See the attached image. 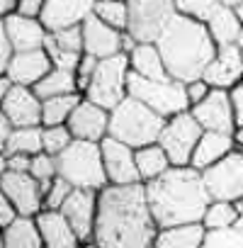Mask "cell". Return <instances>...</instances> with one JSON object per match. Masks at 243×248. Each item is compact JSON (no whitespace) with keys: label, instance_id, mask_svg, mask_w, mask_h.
I'll return each instance as SVG.
<instances>
[{"label":"cell","instance_id":"cell-1","mask_svg":"<svg viewBox=\"0 0 243 248\" xmlns=\"http://www.w3.org/2000/svg\"><path fill=\"white\" fill-rule=\"evenodd\" d=\"M158 224L149 207L146 185H107L100 190L95 241L102 248H149Z\"/></svg>","mask_w":243,"mask_h":248},{"label":"cell","instance_id":"cell-2","mask_svg":"<svg viewBox=\"0 0 243 248\" xmlns=\"http://www.w3.org/2000/svg\"><path fill=\"white\" fill-rule=\"evenodd\" d=\"M144 185L158 229L202 221L212 204L204 175L192 166H170L163 175Z\"/></svg>","mask_w":243,"mask_h":248},{"label":"cell","instance_id":"cell-3","mask_svg":"<svg viewBox=\"0 0 243 248\" xmlns=\"http://www.w3.org/2000/svg\"><path fill=\"white\" fill-rule=\"evenodd\" d=\"M156 44L163 54L170 78L180 83L202 78L219 51L207 22L182 13H178L170 20V25L163 30Z\"/></svg>","mask_w":243,"mask_h":248},{"label":"cell","instance_id":"cell-4","mask_svg":"<svg viewBox=\"0 0 243 248\" xmlns=\"http://www.w3.org/2000/svg\"><path fill=\"white\" fill-rule=\"evenodd\" d=\"M166 122L168 119L163 114L129 95L109 112V137L129 144L132 149H141L149 144H158Z\"/></svg>","mask_w":243,"mask_h":248},{"label":"cell","instance_id":"cell-5","mask_svg":"<svg viewBox=\"0 0 243 248\" xmlns=\"http://www.w3.org/2000/svg\"><path fill=\"white\" fill-rule=\"evenodd\" d=\"M56 163H59V175L66 178L73 187L100 192L109 185L105 173L102 149L97 141L73 139V144L61 156H56Z\"/></svg>","mask_w":243,"mask_h":248},{"label":"cell","instance_id":"cell-6","mask_svg":"<svg viewBox=\"0 0 243 248\" xmlns=\"http://www.w3.org/2000/svg\"><path fill=\"white\" fill-rule=\"evenodd\" d=\"M129 76H132V63L127 54L100 59L97 71L83 95L112 112L122 100L129 97Z\"/></svg>","mask_w":243,"mask_h":248},{"label":"cell","instance_id":"cell-7","mask_svg":"<svg viewBox=\"0 0 243 248\" xmlns=\"http://www.w3.org/2000/svg\"><path fill=\"white\" fill-rule=\"evenodd\" d=\"M129 95L141 100L144 105H149L151 109H156L166 119L190 109L187 85L175 80V78L151 80V78H144V76L132 71V76H129Z\"/></svg>","mask_w":243,"mask_h":248},{"label":"cell","instance_id":"cell-8","mask_svg":"<svg viewBox=\"0 0 243 248\" xmlns=\"http://www.w3.org/2000/svg\"><path fill=\"white\" fill-rule=\"evenodd\" d=\"M129 3V25L127 32L137 42L156 44L170 20L178 15L175 0H127Z\"/></svg>","mask_w":243,"mask_h":248},{"label":"cell","instance_id":"cell-9","mask_svg":"<svg viewBox=\"0 0 243 248\" xmlns=\"http://www.w3.org/2000/svg\"><path fill=\"white\" fill-rule=\"evenodd\" d=\"M202 134H204L202 124L187 109V112H180L166 122V129H163L158 144L166 149L173 166H190L192 154H195Z\"/></svg>","mask_w":243,"mask_h":248},{"label":"cell","instance_id":"cell-10","mask_svg":"<svg viewBox=\"0 0 243 248\" xmlns=\"http://www.w3.org/2000/svg\"><path fill=\"white\" fill-rule=\"evenodd\" d=\"M212 200L236 202L243 197V151L233 149L212 168L202 170Z\"/></svg>","mask_w":243,"mask_h":248},{"label":"cell","instance_id":"cell-11","mask_svg":"<svg viewBox=\"0 0 243 248\" xmlns=\"http://www.w3.org/2000/svg\"><path fill=\"white\" fill-rule=\"evenodd\" d=\"M190 112L195 114V119L202 124L204 132H224V134H233L236 124V109H233V100H231V90H221V88H212V93L195 107H190Z\"/></svg>","mask_w":243,"mask_h":248},{"label":"cell","instance_id":"cell-12","mask_svg":"<svg viewBox=\"0 0 243 248\" xmlns=\"http://www.w3.org/2000/svg\"><path fill=\"white\" fill-rule=\"evenodd\" d=\"M102 149V161H105V173L109 185H137L141 183L139 166H137V149L129 144L119 141L114 137H107L100 141Z\"/></svg>","mask_w":243,"mask_h":248},{"label":"cell","instance_id":"cell-13","mask_svg":"<svg viewBox=\"0 0 243 248\" xmlns=\"http://www.w3.org/2000/svg\"><path fill=\"white\" fill-rule=\"evenodd\" d=\"M0 190H3L5 197L13 200V204L20 209L22 217H37L44 209V190H42V183L32 173L3 170Z\"/></svg>","mask_w":243,"mask_h":248},{"label":"cell","instance_id":"cell-14","mask_svg":"<svg viewBox=\"0 0 243 248\" xmlns=\"http://www.w3.org/2000/svg\"><path fill=\"white\" fill-rule=\"evenodd\" d=\"M68 129L76 139L100 144L102 139L109 137V109L83 97L78 107L73 109V114L68 117Z\"/></svg>","mask_w":243,"mask_h":248},{"label":"cell","instance_id":"cell-15","mask_svg":"<svg viewBox=\"0 0 243 248\" xmlns=\"http://www.w3.org/2000/svg\"><path fill=\"white\" fill-rule=\"evenodd\" d=\"M97 202H100V192H97V190L73 187V192L68 195V200H66L63 207H61V212L66 214V219H68L71 226L76 229L80 243H83V241H90V238L95 236Z\"/></svg>","mask_w":243,"mask_h":248},{"label":"cell","instance_id":"cell-16","mask_svg":"<svg viewBox=\"0 0 243 248\" xmlns=\"http://www.w3.org/2000/svg\"><path fill=\"white\" fill-rule=\"evenodd\" d=\"M42 107L44 100L30 85H13L3 97V114L15 127H42Z\"/></svg>","mask_w":243,"mask_h":248},{"label":"cell","instance_id":"cell-17","mask_svg":"<svg viewBox=\"0 0 243 248\" xmlns=\"http://www.w3.org/2000/svg\"><path fill=\"white\" fill-rule=\"evenodd\" d=\"M95 3L97 0H46L39 20L49 32L78 27L95 13Z\"/></svg>","mask_w":243,"mask_h":248},{"label":"cell","instance_id":"cell-18","mask_svg":"<svg viewBox=\"0 0 243 248\" xmlns=\"http://www.w3.org/2000/svg\"><path fill=\"white\" fill-rule=\"evenodd\" d=\"M202 78L212 88L233 90L243 80V51H241V46L238 44L219 46L214 61L207 66V71H204Z\"/></svg>","mask_w":243,"mask_h":248},{"label":"cell","instance_id":"cell-19","mask_svg":"<svg viewBox=\"0 0 243 248\" xmlns=\"http://www.w3.org/2000/svg\"><path fill=\"white\" fill-rule=\"evenodd\" d=\"M3 30L10 42L15 44L17 51H32V49H44V42L49 37V30L39 17H30L22 13H13L3 17Z\"/></svg>","mask_w":243,"mask_h":248},{"label":"cell","instance_id":"cell-20","mask_svg":"<svg viewBox=\"0 0 243 248\" xmlns=\"http://www.w3.org/2000/svg\"><path fill=\"white\" fill-rule=\"evenodd\" d=\"M122 34L114 27H109L107 22H102L95 13L83 22V42H85V54L97 56V59H107L114 54H122Z\"/></svg>","mask_w":243,"mask_h":248},{"label":"cell","instance_id":"cell-21","mask_svg":"<svg viewBox=\"0 0 243 248\" xmlns=\"http://www.w3.org/2000/svg\"><path fill=\"white\" fill-rule=\"evenodd\" d=\"M54 61L44 49H32V51H17L5 71V76L13 78L17 85H30L34 88L46 73H51Z\"/></svg>","mask_w":243,"mask_h":248},{"label":"cell","instance_id":"cell-22","mask_svg":"<svg viewBox=\"0 0 243 248\" xmlns=\"http://www.w3.org/2000/svg\"><path fill=\"white\" fill-rule=\"evenodd\" d=\"M34 219L46 248H80V238L61 209H42Z\"/></svg>","mask_w":243,"mask_h":248},{"label":"cell","instance_id":"cell-23","mask_svg":"<svg viewBox=\"0 0 243 248\" xmlns=\"http://www.w3.org/2000/svg\"><path fill=\"white\" fill-rule=\"evenodd\" d=\"M236 149V141H233V134H224V132H204L195 154H192V161L190 166L197 168V170H207L212 168L214 163H219L224 156H228L231 151Z\"/></svg>","mask_w":243,"mask_h":248},{"label":"cell","instance_id":"cell-24","mask_svg":"<svg viewBox=\"0 0 243 248\" xmlns=\"http://www.w3.org/2000/svg\"><path fill=\"white\" fill-rule=\"evenodd\" d=\"M204 236H207V229L202 221L166 226V229H158L153 248H202Z\"/></svg>","mask_w":243,"mask_h":248},{"label":"cell","instance_id":"cell-25","mask_svg":"<svg viewBox=\"0 0 243 248\" xmlns=\"http://www.w3.org/2000/svg\"><path fill=\"white\" fill-rule=\"evenodd\" d=\"M129 63H132V71L139 73V76H144V78H151V80H166V78H170L168 66L163 61V54H161L158 44L139 42V46L129 54Z\"/></svg>","mask_w":243,"mask_h":248},{"label":"cell","instance_id":"cell-26","mask_svg":"<svg viewBox=\"0 0 243 248\" xmlns=\"http://www.w3.org/2000/svg\"><path fill=\"white\" fill-rule=\"evenodd\" d=\"M207 27L216 42V46H228V44H238L241 34H243V25L241 20L236 17L233 8L221 3L207 20Z\"/></svg>","mask_w":243,"mask_h":248},{"label":"cell","instance_id":"cell-27","mask_svg":"<svg viewBox=\"0 0 243 248\" xmlns=\"http://www.w3.org/2000/svg\"><path fill=\"white\" fill-rule=\"evenodd\" d=\"M0 248H46L34 217H20L15 224L3 229Z\"/></svg>","mask_w":243,"mask_h":248},{"label":"cell","instance_id":"cell-28","mask_svg":"<svg viewBox=\"0 0 243 248\" xmlns=\"http://www.w3.org/2000/svg\"><path fill=\"white\" fill-rule=\"evenodd\" d=\"M34 93L42 97V100H49V97H59V95H68V93H80L78 90V78H76V71H68V68H51V73H46L37 85H34Z\"/></svg>","mask_w":243,"mask_h":248},{"label":"cell","instance_id":"cell-29","mask_svg":"<svg viewBox=\"0 0 243 248\" xmlns=\"http://www.w3.org/2000/svg\"><path fill=\"white\" fill-rule=\"evenodd\" d=\"M137 166H139L141 183H151L158 175H163L173 163H170V158H168V154L161 144H149V146L137 149Z\"/></svg>","mask_w":243,"mask_h":248},{"label":"cell","instance_id":"cell-30","mask_svg":"<svg viewBox=\"0 0 243 248\" xmlns=\"http://www.w3.org/2000/svg\"><path fill=\"white\" fill-rule=\"evenodd\" d=\"M44 151V127H15L10 139L3 144V154L37 156Z\"/></svg>","mask_w":243,"mask_h":248},{"label":"cell","instance_id":"cell-31","mask_svg":"<svg viewBox=\"0 0 243 248\" xmlns=\"http://www.w3.org/2000/svg\"><path fill=\"white\" fill-rule=\"evenodd\" d=\"M83 97H85L83 93H68V95H59V97L44 100V107H42V127L68 124V117L73 114V109L78 107V102Z\"/></svg>","mask_w":243,"mask_h":248},{"label":"cell","instance_id":"cell-32","mask_svg":"<svg viewBox=\"0 0 243 248\" xmlns=\"http://www.w3.org/2000/svg\"><path fill=\"white\" fill-rule=\"evenodd\" d=\"M238 219H241V214L236 209V202L212 200V204L207 207V212L202 217V224L207 231H216V229H226V226L236 224Z\"/></svg>","mask_w":243,"mask_h":248},{"label":"cell","instance_id":"cell-33","mask_svg":"<svg viewBox=\"0 0 243 248\" xmlns=\"http://www.w3.org/2000/svg\"><path fill=\"white\" fill-rule=\"evenodd\" d=\"M95 15L107 22L109 27L127 32L129 25V3L127 0H97L95 3Z\"/></svg>","mask_w":243,"mask_h":248},{"label":"cell","instance_id":"cell-34","mask_svg":"<svg viewBox=\"0 0 243 248\" xmlns=\"http://www.w3.org/2000/svg\"><path fill=\"white\" fill-rule=\"evenodd\" d=\"M202 248H243V217L226 229L207 231Z\"/></svg>","mask_w":243,"mask_h":248},{"label":"cell","instance_id":"cell-35","mask_svg":"<svg viewBox=\"0 0 243 248\" xmlns=\"http://www.w3.org/2000/svg\"><path fill=\"white\" fill-rule=\"evenodd\" d=\"M73 134L68 129V124H56V127H44V151L51 156H61L71 144H73Z\"/></svg>","mask_w":243,"mask_h":248},{"label":"cell","instance_id":"cell-36","mask_svg":"<svg viewBox=\"0 0 243 248\" xmlns=\"http://www.w3.org/2000/svg\"><path fill=\"white\" fill-rule=\"evenodd\" d=\"M56 39V46L61 51H71V54H85V42H83V25L78 27H66L59 32H51Z\"/></svg>","mask_w":243,"mask_h":248},{"label":"cell","instance_id":"cell-37","mask_svg":"<svg viewBox=\"0 0 243 248\" xmlns=\"http://www.w3.org/2000/svg\"><path fill=\"white\" fill-rule=\"evenodd\" d=\"M224 3V0H175L178 5V13L182 15H190V17H197L202 22L209 20V15Z\"/></svg>","mask_w":243,"mask_h":248},{"label":"cell","instance_id":"cell-38","mask_svg":"<svg viewBox=\"0 0 243 248\" xmlns=\"http://www.w3.org/2000/svg\"><path fill=\"white\" fill-rule=\"evenodd\" d=\"M30 173L39 180V183H49L59 175V163H56V156L42 151L37 156H32V166H30Z\"/></svg>","mask_w":243,"mask_h":248},{"label":"cell","instance_id":"cell-39","mask_svg":"<svg viewBox=\"0 0 243 248\" xmlns=\"http://www.w3.org/2000/svg\"><path fill=\"white\" fill-rule=\"evenodd\" d=\"M71 192H73V185L66 178L56 175L54 183H51V187H49V192L44 195V209H61Z\"/></svg>","mask_w":243,"mask_h":248},{"label":"cell","instance_id":"cell-40","mask_svg":"<svg viewBox=\"0 0 243 248\" xmlns=\"http://www.w3.org/2000/svg\"><path fill=\"white\" fill-rule=\"evenodd\" d=\"M97 63H100L97 56L83 54V59H80V63H78V68H76V78H78V90H80V93L88 90V85H90V80H92V76H95V71H97Z\"/></svg>","mask_w":243,"mask_h":248},{"label":"cell","instance_id":"cell-41","mask_svg":"<svg viewBox=\"0 0 243 248\" xmlns=\"http://www.w3.org/2000/svg\"><path fill=\"white\" fill-rule=\"evenodd\" d=\"M187 85V100H190V107H195V105H199L209 93H212V85L204 80V78H197V80H190V83H185Z\"/></svg>","mask_w":243,"mask_h":248},{"label":"cell","instance_id":"cell-42","mask_svg":"<svg viewBox=\"0 0 243 248\" xmlns=\"http://www.w3.org/2000/svg\"><path fill=\"white\" fill-rule=\"evenodd\" d=\"M32 156L25 154H3V170H15V173H30Z\"/></svg>","mask_w":243,"mask_h":248},{"label":"cell","instance_id":"cell-43","mask_svg":"<svg viewBox=\"0 0 243 248\" xmlns=\"http://www.w3.org/2000/svg\"><path fill=\"white\" fill-rule=\"evenodd\" d=\"M20 217H22V214H20V209L13 204V200L5 197V195H0V226L8 229V226L15 224Z\"/></svg>","mask_w":243,"mask_h":248},{"label":"cell","instance_id":"cell-44","mask_svg":"<svg viewBox=\"0 0 243 248\" xmlns=\"http://www.w3.org/2000/svg\"><path fill=\"white\" fill-rule=\"evenodd\" d=\"M17 54V49H15V44L10 42V37L0 30V71H8V66H10V61H13V56Z\"/></svg>","mask_w":243,"mask_h":248},{"label":"cell","instance_id":"cell-45","mask_svg":"<svg viewBox=\"0 0 243 248\" xmlns=\"http://www.w3.org/2000/svg\"><path fill=\"white\" fill-rule=\"evenodd\" d=\"M231 100H233V109H236V124L243 127V80L231 90Z\"/></svg>","mask_w":243,"mask_h":248},{"label":"cell","instance_id":"cell-46","mask_svg":"<svg viewBox=\"0 0 243 248\" xmlns=\"http://www.w3.org/2000/svg\"><path fill=\"white\" fill-rule=\"evenodd\" d=\"M44 3L46 0H20V10L22 15H30V17H39L42 10H44Z\"/></svg>","mask_w":243,"mask_h":248},{"label":"cell","instance_id":"cell-47","mask_svg":"<svg viewBox=\"0 0 243 248\" xmlns=\"http://www.w3.org/2000/svg\"><path fill=\"white\" fill-rule=\"evenodd\" d=\"M13 132H15V124H13L5 114H0V146H3V144L10 139Z\"/></svg>","mask_w":243,"mask_h":248},{"label":"cell","instance_id":"cell-48","mask_svg":"<svg viewBox=\"0 0 243 248\" xmlns=\"http://www.w3.org/2000/svg\"><path fill=\"white\" fill-rule=\"evenodd\" d=\"M137 46H139V42H137V39H134L129 32H124V34H122V54H127V56H129V54H132Z\"/></svg>","mask_w":243,"mask_h":248},{"label":"cell","instance_id":"cell-49","mask_svg":"<svg viewBox=\"0 0 243 248\" xmlns=\"http://www.w3.org/2000/svg\"><path fill=\"white\" fill-rule=\"evenodd\" d=\"M17 10H20V0H0V13H3V17H8Z\"/></svg>","mask_w":243,"mask_h":248},{"label":"cell","instance_id":"cell-50","mask_svg":"<svg viewBox=\"0 0 243 248\" xmlns=\"http://www.w3.org/2000/svg\"><path fill=\"white\" fill-rule=\"evenodd\" d=\"M233 141H236V149L243 151V127H236L233 129Z\"/></svg>","mask_w":243,"mask_h":248},{"label":"cell","instance_id":"cell-51","mask_svg":"<svg viewBox=\"0 0 243 248\" xmlns=\"http://www.w3.org/2000/svg\"><path fill=\"white\" fill-rule=\"evenodd\" d=\"M233 13H236V17H238V20H241V25H243V0H241L238 5H233Z\"/></svg>","mask_w":243,"mask_h":248},{"label":"cell","instance_id":"cell-52","mask_svg":"<svg viewBox=\"0 0 243 248\" xmlns=\"http://www.w3.org/2000/svg\"><path fill=\"white\" fill-rule=\"evenodd\" d=\"M80 248H102V246H100L95 238H90V241H83V243H80Z\"/></svg>","mask_w":243,"mask_h":248},{"label":"cell","instance_id":"cell-53","mask_svg":"<svg viewBox=\"0 0 243 248\" xmlns=\"http://www.w3.org/2000/svg\"><path fill=\"white\" fill-rule=\"evenodd\" d=\"M236 209H238V214L243 217V197H241V200H236Z\"/></svg>","mask_w":243,"mask_h":248},{"label":"cell","instance_id":"cell-54","mask_svg":"<svg viewBox=\"0 0 243 248\" xmlns=\"http://www.w3.org/2000/svg\"><path fill=\"white\" fill-rule=\"evenodd\" d=\"M224 3H226V5H231V8H233V5H238V3H241V0H224Z\"/></svg>","mask_w":243,"mask_h":248},{"label":"cell","instance_id":"cell-55","mask_svg":"<svg viewBox=\"0 0 243 248\" xmlns=\"http://www.w3.org/2000/svg\"><path fill=\"white\" fill-rule=\"evenodd\" d=\"M238 46H241V51H243V34H241V39H238Z\"/></svg>","mask_w":243,"mask_h":248},{"label":"cell","instance_id":"cell-56","mask_svg":"<svg viewBox=\"0 0 243 248\" xmlns=\"http://www.w3.org/2000/svg\"><path fill=\"white\" fill-rule=\"evenodd\" d=\"M149 248H153V246H149Z\"/></svg>","mask_w":243,"mask_h":248}]
</instances>
